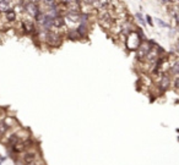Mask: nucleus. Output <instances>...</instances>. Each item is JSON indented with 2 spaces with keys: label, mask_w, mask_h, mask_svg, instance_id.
I'll use <instances>...</instances> for the list:
<instances>
[{
  "label": "nucleus",
  "mask_w": 179,
  "mask_h": 165,
  "mask_svg": "<svg viewBox=\"0 0 179 165\" xmlns=\"http://www.w3.org/2000/svg\"><path fill=\"white\" fill-rule=\"evenodd\" d=\"M156 22H157V23H158L161 27H168V25H167L166 22H163L162 20H160V18H156Z\"/></svg>",
  "instance_id": "obj_18"
},
{
  "label": "nucleus",
  "mask_w": 179,
  "mask_h": 165,
  "mask_svg": "<svg viewBox=\"0 0 179 165\" xmlns=\"http://www.w3.org/2000/svg\"><path fill=\"white\" fill-rule=\"evenodd\" d=\"M11 9V0H0V12H6Z\"/></svg>",
  "instance_id": "obj_7"
},
{
  "label": "nucleus",
  "mask_w": 179,
  "mask_h": 165,
  "mask_svg": "<svg viewBox=\"0 0 179 165\" xmlns=\"http://www.w3.org/2000/svg\"><path fill=\"white\" fill-rule=\"evenodd\" d=\"M16 17H17V15H16V11L14 9H10L5 12V18H6L8 22H15Z\"/></svg>",
  "instance_id": "obj_8"
},
{
  "label": "nucleus",
  "mask_w": 179,
  "mask_h": 165,
  "mask_svg": "<svg viewBox=\"0 0 179 165\" xmlns=\"http://www.w3.org/2000/svg\"><path fill=\"white\" fill-rule=\"evenodd\" d=\"M18 143V138L16 137V136H11L10 139H9V144L10 146H16Z\"/></svg>",
  "instance_id": "obj_14"
},
{
  "label": "nucleus",
  "mask_w": 179,
  "mask_h": 165,
  "mask_svg": "<svg viewBox=\"0 0 179 165\" xmlns=\"http://www.w3.org/2000/svg\"><path fill=\"white\" fill-rule=\"evenodd\" d=\"M108 2H109V0H96L92 5L97 9H105V8H107Z\"/></svg>",
  "instance_id": "obj_10"
},
{
  "label": "nucleus",
  "mask_w": 179,
  "mask_h": 165,
  "mask_svg": "<svg viewBox=\"0 0 179 165\" xmlns=\"http://www.w3.org/2000/svg\"><path fill=\"white\" fill-rule=\"evenodd\" d=\"M23 10H25L26 14L31 16L32 18H34V20L41 15V9L38 6V4H34V2H25Z\"/></svg>",
  "instance_id": "obj_3"
},
{
  "label": "nucleus",
  "mask_w": 179,
  "mask_h": 165,
  "mask_svg": "<svg viewBox=\"0 0 179 165\" xmlns=\"http://www.w3.org/2000/svg\"><path fill=\"white\" fill-rule=\"evenodd\" d=\"M76 31H77L80 38H85L86 34H87V25H86V22H80V25L77 26Z\"/></svg>",
  "instance_id": "obj_6"
},
{
  "label": "nucleus",
  "mask_w": 179,
  "mask_h": 165,
  "mask_svg": "<svg viewBox=\"0 0 179 165\" xmlns=\"http://www.w3.org/2000/svg\"><path fill=\"white\" fill-rule=\"evenodd\" d=\"M169 78L167 77V76H163L162 78H161V83H160V86H161V88L162 89H167L168 87H169Z\"/></svg>",
  "instance_id": "obj_12"
},
{
  "label": "nucleus",
  "mask_w": 179,
  "mask_h": 165,
  "mask_svg": "<svg viewBox=\"0 0 179 165\" xmlns=\"http://www.w3.org/2000/svg\"><path fill=\"white\" fill-rule=\"evenodd\" d=\"M146 20H147V23H149L150 26H153V22H152V18H151V16H146Z\"/></svg>",
  "instance_id": "obj_21"
},
{
  "label": "nucleus",
  "mask_w": 179,
  "mask_h": 165,
  "mask_svg": "<svg viewBox=\"0 0 179 165\" xmlns=\"http://www.w3.org/2000/svg\"><path fill=\"white\" fill-rule=\"evenodd\" d=\"M22 27H23V29H25L27 33H33V32H36V29H37L31 21H23V22H22Z\"/></svg>",
  "instance_id": "obj_9"
},
{
  "label": "nucleus",
  "mask_w": 179,
  "mask_h": 165,
  "mask_svg": "<svg viewBox=\"0 0 179 165\" xmlns=\"http://www.w3.org/2000/svg\"><path fill=\"white\" fill-rule=\"evenodd\" d=\"M41 0H25V2H34V4H38Z\"/></svg>",
  "instance_id": "obj_22"
},
{
  "label": "nucleus",
  "mask_w": 179,
  "mask_h": 165,
  "mask_svg": "<svg viewBox=\"0 0 179 165\" xmlns=\"http://www.w3.org/2000/svg\"><path fill=\"white\" fill-rule=\"evenodd\" d=\"M172 72L176 73V75H179V61H177V62L172 66Z\"/></svg>",
  "instance_id": "obj_15"
},
{
  "label": "nucleus",
  "mask_w": 179,
  "mask_h": 165,
  "mask_svg": "<svg viewBox=\"0 0 179 165\" xmlns=\"http://www.w3.org/2000/svg\"><path fill=\"white\" fill-rule=\"evenodd\" d=\"M25 160L26 162H32L33 160V154H27L26 158H25Z\"/></svg>",
  "instance_id": "obj_19"
},
{
  "label": "nucleus",
  "mask_w": 179,
  "mask_h": 165,
  "mask_svg": "<svg viewBox=\"0 0 179 165\" xmlns=\"http://www.w3.org/2000/svg\"><path fill=\"white\" fill-rule=\"evenodd\" d=\"M6 130H8V126H6V124L0 122V135L5 133V132H6Z\"/></svg>",
  "instance_id": "obj_16"
},
{
  "label": "nucleus",
  "mask_w": 179,
  "mask_h": 165,
  "mask_svg": "<svg viewBox=\"0 0 179 165\" xmlns=\"http://www.w3.org/2000/svg\"><path fill=\"white\" fill-rule=\"evenodd\" d=\"M64 26H65V18L61 15L53 17V27L59 29V28H63Z\"/></svg>",
  "instance_id": "obj_5"
},
{
  "label": "nucleus",
  "mask_w": 179,
  "mask_h": 165,
  "mask_svg": "<svg viewBox=\"0 0 179 165\" xmlns=\"http://www.w3.org/2000/svg\"><path fill=\"white\" fill-rule=\"evenodd\" d=\"M68 38L71 39V41H76L77 38H80V36H79V33H77L76 29H70L68 32Z\"/></svg>",
  "instance_id": "obj_11"
},
{
  "label": "nucleus",
  "mask_w": 179,
  "mask_h": 165,
  "mask_svg": "<svg viewBox=\"0 0 179 165\" xmlns=\"http://www.w3.org/2000/svg\"><path fill=\"white\" fill-rule=\"evenodd\" d=\"M174 17H176V20H177V22H178V25H179V11L174 15Z\"/></svg>",
  "instance_id": "obj_24"
},
{
  "label": "nucleus",
  "mask_w": 179,
  "mask_h": 165,
  "mask_svg": "<svg viewBox=\"0 0 179 165\" xmlns=\"http://www.w3.org/2000/svg\"><path fill=\"white\" fill-rule=\"evenodd\" d=\"M145 41L144 39V34L141 31H131L129 34H126V41H125V44H126V48L129 50H136L141 42Z\"/></svg>",
  "instance_id": "obj_1"
},
{
  "label": "nucleus",
  "mask_w": 179,
  "mask_h": 165,
  "mask_svg": "<svg viewBox=\"0 0 179 165\" xmlns=\"http://www.w3.org/2000/svg\"><path fill=\"white\" fill-rule=\"evenodd\" d=\"M59 1L63 4V5H66V6H68V5H69V4H70L73 0H59Z\"/></svg>",
  "instance_id": "obj_20"
},
{
  "label": "nucleus",
  "mask_w": 179,
  "mask_h": 165,
  "mask_svg": "<svg viewBox=\"0 0 179 165\" xmlns=\"http://www.w3.org/2000/svg\"><path fill=\"white\" fill-rule=\"evenodd\" d=\"M135 17H136V20H137V22H139L140 25H142V26H146V21H145L144 16L140 14V12H137V14L135 15Z\"/></svg>",
  "instance_id": "obj_13"
},
{
  "label": "nucleus",
  "mask_w": 179,
  "mask_h": 165,
  "mask_svg": "<svg viewBox=\"0 0 179 165\" xmlns=\"http://www.w3.org/2000/svg\"><path fill=\"white\" fill-rule=\"evenodd\" d=\"M59 39L60 37L57 33H54L52 31H47V33H45V42L47 43H49L52 45H58L59 44Z\"/></svg>",
  "instance_id": "obj_4"
},
{
  "label": "nucleus",
  "mask_w": 179,
  "mask_h": 165,
  "mask_svg": "<svg viewBox=\"0 0 179 165\" xmlns=\"http://www.w3.org/2000/svg\"><path fill=\"white\" fill-rule=\"evenodd\" d=\"M152 42H147V41H142L140 47L136 49V56L139 60H144L146 59V56L149 55V53L152 49Z\"/></svg>",
  "instance_id": "obj_2"
},
{
  "label": "nucleus",
  "mask_w": 179,
  "mask_h": 165,
  "mask_svg": "<svg viewBox=\"0 0 179 165\" xmlns=\"http://www.w3.org/2000/svg\"><path fill=\"white\" fill-rule=\"evenodd\" d=\"M43 1L49 6H55L57 5V0H43Z\"/></svg>",
  "instance_id": "obj_17"
},
{
  "label": "nucleus",
  "mask_w": 179,
  "mask_h": 165,
  "mask_svg": "<svg viewBox=\"0 0 179 165\" xmlns=\"http://www.w3.org/2000/svg\"><path fill=\"white\" fill-rule=\"evenodd\" d=\"M174 86H176V88H179V77L178 78H176V81H174Z\"/></svg>",
  "instance_id": "obj_23"
},
{
  "label": "nucleus",
  "mask_w": 179,
  "mask_h": 165,
  "mask_svg": "<svg viewBox=\"0 0 179 165\" xmlns=\"http://www.w3.org/2000/svg\"><path fill=\"white\" fill-rule=\"evenodd\" d=\"M0 14H1V12H0Z\"/></svg>",
  "instance_id": "obj_25"
}]
</instances>
